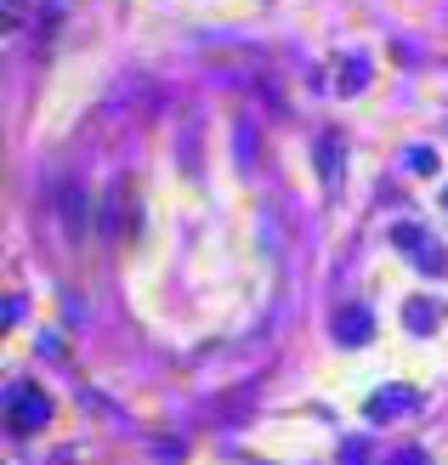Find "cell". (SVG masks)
Listing matches in <instances>:
<instances>
[{
    "mask_svg": "<svg viewBox=\"0 0 448 465\" xmlns=\"http://www.w3.org/2000/svg\"><path fill=\"white\" fill-rule=\"evenodd\" d=\"M45 420H52V398L35 381H12L6 386V426L23 437V431H40Z\"/></svg>",
    "mask_w": 448,
    "mask_h": 465,
    "instance_id": "cell-1",
    "label": "cell"
},
{
    "mask_svg": "<svg viewBox=\"0 0 448 465\" xmlns=\"http://www.w3.org/2000/svg\"><path fill=\"white\" fill-rule=\"evenodd\" d=\"M392 244H397V250H409L426 278H443V272H448V255H443V244H437L432 232L420 227V222H397V227H392Z\"/></svg>",
    "mask_w": 448,
    "mask_h": 465,
    "instance_id": "cell-2",
    "label": "cell"
},
{
    "mask_svg": "<svg viewBox=\"0 0 448 465\" xmlns=\"http://www.w3.org/2000/svg\"><path fill=\"white\" fill-rule=\"evenodd\" d=\"M136 211H131V182L125 176H114L108 182V193H103V211H97V227L108 232V239H120V232H131Z\"/></svg>",
    "mask_w": 448,
    "mask_h": 465,
    "instance_id": "cell-3",
    "label": "cell"
},
{
    "mask_svg": "<svg viewBox=\"0 0 448 465\" xmlns=\"http://www.w3.org/2000/svg\"><path fill=\"white\" fill-rule=\"evenodd\" d=\"M409 409H414V391H409V386H381V391L369 398V420L386 426V420H397V414H409Z\"/></svg>",
    "mask_w": 448,
    "mask_h": 465,
    "instance_id": "cell-4",
    "label": "cell"
},
{
    "mask_svg": "<svg viewBox=\"0 0 448 465\" xmlns=\"http://www.w3.org/2000/svg\"><path fill=\"white\" fill-rule=\"evenodd\" d=\"M341 159H346L341 131H324V136H318V171H324V188H329V193H341Z\"/></svg>",
    "mask_w": 448,
    "mask_h": 465,
    "instance_id": "cell-5",
    "label": "cell"
},
{
    "mask_svg": "<svg viewBox=\"0 0 448 465\" xmlns=\"http://www.w3.org/2000/svg\"><path fill=\"white\" fill-rule=\"evenodd\" d=\"M369 335H374V318H369L363 307H341V312H335V341H341V346H363Z\"/></svg>",
    "mask_w": 448,
    "mask_h": 465,
    "instance_id": "cell-6",
    "label": "cell"
},
{
    "mask_svg": "<svg viewBox=\"0 0 448 465\" xmlns=\"http://www.w3.org/2000/svg\"><path fill=\"white\" fill-rule=\"evenodd\" d=\"M57 211H63V227L80 239V232H85V222H91V204H85V193L75 188V182H68V188L57 193Z\"/></svg>",
    "mask_w": 448,
    "mask_h": 465,
    "instance_id": "cell-7",
    "label": "cell"
},
{
    "mask_svg": "<svg viewBox=\"0 0 448 465\" xmlns=\"http://www.w3.org/2000/svg\"><path fill=\"white\" fill-rule=\"evenodd\" d=\"M369 85V57L363 52H346L341 57V91H363Z\"/></svg>",
    "mask_w": 448,
    "mask_h": 465,
    "instance_id": "cell-8",
    "label": "cell"
},
{
    "mask_svg": "<svg viewBox=\"0 0 448 465\" xmlns=\"http://www.w3.org/2000/svg\"><path fill=\"white\" fill-rule=\"evenodd\" d=\"M403 323H409L414 335H432V330H437V307H432V301H409V307H403Z\"/></svg>",
    "mask_w": 448,
    "mask_h": 465,
    "instance_id": "cell-9",
    "label": "cell"
},
{
    "mask_svg": "<svg viewBox=\"0 0 448 465\" xmlns=\"http://www.w3.org/2000/svg\"><path fill=\"white\" fill-rule=\"evenodd\" d=\"M239 159H244V171L255 165V131H250V125L239 131Z\"/></svg>",
    "mask_w": 448,
    "mask_h": 465,
    "instance_id": "cell-10",
    "label": "cell"
},
{
    "mask_svg": "<svg viewBox=\"0 0 448 465\" xmlns=\"http://www.w3.org/2000/svg\"><path fill=\"white\" fill-rule=\"evenodd\" d=\"M409 165L414 171H437V153L432 148H409Z\"/></svg>",
    "mask_w": 448,
    "mask_h": 465,
    "instance_id": "cell-11",
    "label": "cell"
},
{
    "mask_svg": "<svg viewBox=\"0 0 448 465\" xmlns=\"http://www.w3.org/2000/svg\"><path fill=\"white\" fill-rule=\"evenodd\" d=\"M443 204H448V193H443Z\"/></svg>",
    "mask_w": 448,
    "mask_h": 465,
    "instance_id": "cell-12",
    "label": "cell"
}]
</instances>
